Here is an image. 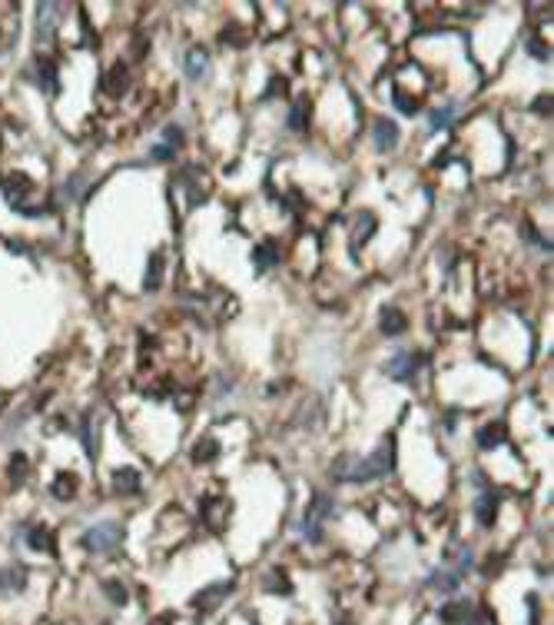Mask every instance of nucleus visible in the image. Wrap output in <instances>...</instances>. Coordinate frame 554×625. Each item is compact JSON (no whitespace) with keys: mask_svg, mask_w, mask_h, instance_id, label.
<instances>
[{"mask_svg":"<svg viewBox=\"0 0 554 625\" xmlns=\"http://www.w3.org/2000/svg\"><path fill=\"white\" fill-rule=\"evenodd\" d=\"M535 113H541V117H551V97H538V100H535Z\"/></svg>","mask_w":554,"mask_h":625,"instance_id":"39","label":"nucleus"},{"mask_svg":"<svg viewBox=\"0 0 554 625\" xmlns=\"http://www.w3.org/2000/svg\"><path fill=\"white\" fill-rule=\"evenodd\" d=\"M20 535L27 539V546H31V549L47 552V555H57V539H53V533L44 529V526H24Z\"/></svg>","mask_w":554,"mask_h":625,"instance_id":"6","label":"nucleus"},{"mask_svg":"<svg viewBox=\"0 0 554 625\" xmlns=\"http://www.w3.org/2000/svg\"><path fill=\"white\" fill-rule=\"evenodd\" d=\"M3 406H7V396H3V393H0V412H3Z\"/></svg>","mask_w":554,"mask_h":625,"instance_id":"42","label":"nucleus"},{"mask_svg":"<svg viewBox=\"0 0 554 625\" xmlns=\"http://www.w3.org/2000/svg\"><path fill=\"white\" fill-rule=\"evenodd\" d=\"M163 137H166V147H173V150H176V147H183V140H186V133H183L180 127H166V130H163Z\"/></svg>","mask_w":554,"mask_h":625,"instance_id":"36","label":"nucleus"},{"mask_svg":"<svg viewBox=\"0 0 554 625\" xmlns=\"http://www.w3.org/2000/svg\"><path fill=\"white\" fill-rule=\"evenodd\" d=\"M80 542H83V549L93 552V555H113V552L120 549V542H123V529H120V522L106 519V522L90 526V529L83 533Z\"/></svg>","mask_w":554,"mask_h":625,"instance_id":"2","label":"nucleus"},{"mask_svg":"<svg viewBox=\"0 0 554 625\" xmlns=\"http://www.w3.org/2000/svg\"><path fill=\"white\" fill-rule=\"evenodd\" d=\"M285 87H289V83H285L283 76L276 74L269 80V87H266V93H262V100H276V97H279V93H285Z\"/></svg>","mask_w":554,"mask_h":625,"instance_id":"35","label":"nucleus"},{"mask_svg":"<svg viewBox=\"0 0 554 625\" xmlns=\"http://www.w3.org/2000/svg\"><path fill=\"white\" fill-rule=\"evenodd\" d=\"M140 486H143V482H140V473H136L133 466H123V469L113 473V492H117V496H136Z\"/></svg>","mask_w":554,"mask_h":625,"instance_id":"13","label":"nucleus"},{"mask_svg":"<svg viewBox=\"0 0 554 625\" xmlns=\"http://www.w3.org/2000/svg\"><path fill=\"white\" fill-rule=\"evenodd\" d=\"M395 469V436H385L378 442L372 456H339L332 462V479L335 482H372V479H382Z\"/></svg>","mask_w":554,"mask_h":625,"instance_id":"1","label":"nucleus"},{"mask_svg":"<svg viewBox=\"0 0 554 625\" xmlns=\"http://www.w3.org/2000/svg\"><path fill=\"white\" fill-rule=\"evenodd\" d=\"M528 54L538 57V60H551V47L544 44L541 37H531V40H528Z\"/></svg>","mask_w":554,"mask_h":625,"instance_id":"33","label":"nucleus"},{"mask_svg":"<svg viewBox=\"0 0 554 625\" xmlns=\"http://www.w3.org/2000/svg\"><path fill=\"white\" fill-rule=\"evenodd\" d=\"M163 286V253H150V263H146V279H143V290L156 293Z\"/></svg>","mask_w":554,"mask_h":625,"instance_id":"21","label":"nucleus"},{"mask_svg":"<svg viewBox=\"0 0 554 625\" xmlns=\"http://www.w3.org/2000/svg\"><path fill=\"white\" fill-rule=\"evenodd\" d=\"M229 592H233V582H212V585H206L203 592L193 595V609H199V612L219 609V606H223V599Z\"/></svg>","mask_w":554,"mask_h":625,"instance_id":"4","label":"nucleus"},{"mask_svg":"<svg viewBox=\"0 0 554 625\" xmlns=\"http://www.w3.org/2000/svg\"><path fill=\"white\" fill-rule=\"evenodd\" d=\"M27 576H31V569L24 562L7 565V569L0 572V592H7V595L24 592V589H27Z\"/></svg>","mask_w":554,"mask_h":625,"instance_id":"9","label":"nucleus"},{"mask_svg":"<svg viewBox=\"0 0 554 625\" xmlns=\"http://www.w3.org/2000/svg\"><path fill=\"white\" fill-rule=\"evenodd\" d=\"M289 130H296V133H302L305 127H309V100H296L292 104V110H289Z\"/></svg>","mask_w":554,"mask_h":625,"instance_id":"25","label":"nucleus"},{"mask_svg":"<svg viewBox=\"0 0 554 625\" xmlns=\"http://www.w3.org/2000/svg\"><path fill=\"white\" fill-rule=\"evenodd\" d=\"M212 459H219V442L206 436L193 446V462H212Z\"/></svg>","mask_w":554,"mask_h":625,"instance_id":"26","label":"nucleus"},{"mask_svg":"<svg viewBox=\"0 0 554 625\" xmlns=\"http://www.w3.org/2000/svg\"><path fill=\"white\" fill-rule=\"evenodd\" d=\"M464 625H481V615H478L475 609H471L468 615H464Z\"/></svg>","mask_w":554,"mask_h":625,"instance_id":"40","label":"nucleus"},{"mask_svg":"<svg viewBox=\"0 0 554 625\" xmlns=\"http://www.w3.org/2000/svg\"><path fill=\"white\" fill-rule=\"evenodd\" d=\"M505 436H508L505 423H488V426L478 429V446H481V449H494V446H501V442H505Z\"/></svg>","mask_w":554,"mask_h":625,"instance_id":"22","label":"nucleus"},{"mask_svg":"<svg viewBox=\"0 0 554 625\" xmlns=\"http://www.w3.org/2000/svg\"><path fill=\"white\" fill-rule=\"evenodd\" d=\"M262 589H266V592H276V595H289V592H292V582L285 579V572L272 569V572L262 576Z\"/></svg>","mask_w":554,"mask_h":625,"instance_id":"24","label":"nucleus"},{"mask_svg":"<svg viewBox=\"0 0 554 625\" xmlns=\"http://www.w3.org/2000/svg\"><path fill=\"white\" fill-rule=\"evenodd\" d=\"M24 479H27V456L14 453L10 456V482H24Z\"/></svg>","mask_w":554,"mask_h":625,"instance_id":"32","label":"nucleus"},{"mask_svg":"<svg viewBox=\"0 0 554 625\" xmlns=\"http://www.w3.org/2000/svg\"><path fill=\"white\" fill-rule=\"evenodd\" d=\"M63 193H67V197H70V200H80V193H83V177L76 173L74 180H67V186H63Z\"/></svg>","mask_w":554,"mask_h":625,"instance_id":"37","label":"nucleus"},{"mask_svg":"<svg viewBox=\"0 0 554 625\" xmlns=\"http://www.w3.org/2000/svg\"><path fill=\"white\" fill-rule=\"evenodd\" d=\"M169 622H173V615H160V619H156L153 625H169Z\"/></svg>","mask_w":554,"mask_h":625,"instance_id":"41","label":"nucleus"},{"mask_svg":"<svg viewBox=\"0 0 554 625\" xmlns=\"http://www.w3.org/2000/svg\"><path fill=\"white\" fill-rule=\"evenodd\" d=\"M279 259H283V253H279V243H276V240H262V243L253 250L255 273H269L272 266H279Z\"/></svg>","mask_w":554,"mask_h":625,"instance_id":"7","label":"nucleus"},{"mask_svg":"<svg viewBox=\"0 0 554 625\" xmlns=\"http://www.w3.org/2000/svg\"><path fill=\"white\" fill-rule=\"evenodd\" d=\"M67 7L63 3H40L37 7V33H40V40H50L53 37V31H57V24H60V17L57 14H63Z\"/></svg>","mask_w":554,"mask_h":625,"instance_id":"8","label":"nucleus"},{"mask_svg":"<svg viewBox=\"0 0 554 625\" xmlns=\"http://www.w3.org/2000/svg\"><path fill=\"white\" fill-rule=\"evenodd\" d=\"M471 612V602H462V599H455V602H445L442 606V612H438V619L445 625H458L464 622V615Z\"/></svg>","mask_w":554,"mask_h":625,"instance_id":"23","label":"nucleus"},{"mask_svg":"<svg viewBox=\"0 0 554 625\" xmlns=\"http://www.w3.org/2000/svg\"><path fill=\"white\" fill-rule=\"evenodd\" d=\"M103 592L113 599V606H126V599H130V592H126V585L123 582H117V579H110V582H103Z\"/></svg>","mask_w":554,"mask_h":625,"instance_id":"31","label":"nucleus"},{"mask_svg":"<svg viewBox=\"0 0 554 625\" xmlns=\"http://www.w3.org/2000/svg\"><path fill=\"white\" fill-rule=\"evenodd\" d=\"M498 505H501V496L494 492V489H488V492H481L478 499H475V516H478V522L485 526V529H492L494 526V516H498Z\"/></svg>","mask_w":554,"mask_h":625,"instance_id":"10","label":"nucleus"},{"mask_svg":"<svg viewBox=\"0 0 554 625\" xmlns=\"http://www.w3.org/2000/svg\"><path fill=\"white\" fill-rule=\"evenodd\" d=\"M33 70H37V83L44 87V93H60V80H57V63L50 60V57H37Z\"/></svg>","mask_w":554,"mask_h":625,"instance_id":"12","label":"nucleus"},{"mask_svg":"<svg viewBox=\"0 0 554 625\" xmlns=\"http://www.w3.org/2000/svg\"><path fill=\"white\" fill-rule=\"evenodd\" d=\"M398 123L395 120H375V130H372V140H375V150H395L398 147Z\"/></svg>","mask_w":554,"mask_h":625,"instance_id":"11","label":"nucleus"},{"mask_svg":"<svg viewBox=\"0 0 554 625\" xmlns=\"http://www.w3.org/2000/svg\"><path fill=\"white\" fill-rule=\"evenodd\" d=\"M335 625H352V622H349V619H342V622H335Z\"/></svg>","mask_w":554,"mask_h":625,"instance_id":"43","label":"nucleus"},{"mask_svg":"<svg viewBox=\"0 0 554 625\" xmlns=\"http://www.w3.org/2000/svg\"><path fill=\"white\" fill-rule=\"evenodd\" d=\"M309 516L319 519V522H322V519H332V516H335V503H332V496L319 492V496L312 499V505H309Z\"/></svg>","mask_w":554,"mask_h":625,"instance_id":"27","label":"nucleus"},{"mask_svg":"<svg viewBox=\"0 0 554 625\" xmlns=\"http://www.w3.org/2000/svg\"><path fill=\"white\" fill-rule=\"evenodd\" d=\"M392 100H395V107L402 110L405 117H415V113H419V97H412V93L395 90V97H392Z\"/></svg>","mask_w":554,"mask_h":625,"instance_id":"29","label":"nucleus"},{"mask_svg":"<svg viewBox=\"0 0 554 625\" xmlns=\"http://www.w3.org/2000/svg\"><path fill=\"white\" fill-rule=\"evenodd\" d=\"M428 585L438 589V592H455V589L462 585V572H458V569H435L432 576H428Z\"/></svg>","mask_w":554,"mask_h":625,"instance_id":"17","label":"nucleus"},{"mask_svg":"<svg viewBox=\"0 0 554 625\" xmlns=\"http://www.w3.org/2000/svg\"><path fill=\"white\" fill-rule=\"evenodd\" d=\"M76 486H80V479H76L74 473H60L57 479H53L50 492H53V499H60V503H70V499L76 496Z\"/></svg>","mask_w":554,"mask_h":625,"instance_id":"20","label":"nucleus"},{"mask_svg":"<svg viewBox=\"0 0 554 625\" xmlns=\"http://www.w3.org/2000/svg\"><path fill=\"white\" fill-rule=\"evenodd\" d=\"M378 330L385 336H402L408 330V320H405L402 309H395V306H385L382 309V316H378Z\"/></svg>","mask_w":554,"mask_h":625,"instance_id":"14","label":"nucleus"},{"mask_svg":"<svg viewBox=\"0 0 554 625\" xmlns=\"http://www.w3.org/2000/svg\"><path fill=\"white\" fill-rule=\"evenodd\" d=\"M223 40H226V44L233 40V47H246V33H242L240 27H233V31H226V33H223Z\"/></svg>","mask_w":554,"mask_h":625,"instance_id":"38","label":"nucleus"},{"mask_svg":"<svg viewBox=\"0 0 554 625\" xmlns=\"http://www.w3.org/2000/svg\"><path fill=\"white\" fill-rule=\"evenodd\" d=\"M199 512H203V522H210V529H223L226 516H229V503L226 499H206V503L199 505Z\"/></svg>","mask_w":554,"mask_h":625,"instance_id":"15","label":"nucleus"},{"mask_svg":"<svg viewBox=\"0 0 554 625\" xmlns=\"http://www.w3.org/2000/svg\"><path fill=\"white\" fill-rule=\"evenodd\" d=\"M0 190H3V197H7V203L10 206H24V197L33 190V184L24 177V173H7L3 180H0Z\"/></svg>","mask_w":554,"mask_h":625,"instance_id":"5","label":"nucleus"},{"mask_svg":"<svg viewBox=\"0 0 554 625\" xmlns=\"http://www.w3.org/2000/svg\"><path fill=\"white\" fill-rule=\"evenodd\" d=\"M130 87V74H126V67L123 63H117V67H110L103 76V90L106 93H113V97H123V90Z\"/></svg>","mask_w":554,"mask_h":625,"instance_id":"19","label":"nucleus"},{"mask_svg":"<svg viewBox=\"0 0 554 625\" xmlns=\"http://www.w3.org/2000/svg\"><path fill=\"white\" fill-rule=\"evenodd\" d=\"M375 213H359V220H355V229H352V250H359V246H365L369 240H372V233H375Z\"/></svg>","mask_w":554,"mask_h":625,"instance_id":"18","label":"nucleus"},{"mask_svg":"<svg viewBox=\"0 0 554 625\" xmlns=\"http://www.w3.org/2000/svg\"><path fill=\"white\" fill-rule=\"evenodd\" d=\"M106 625H110V622H106Z\"/></svg>","mask_w":554,"mask_h":625,"instance_id":"44","label":"nucleus"},{"mask_svg":"<svg viewBox=\"0 0 554 625\" xmlns=\"http://www.w3.org/2000/svg\"><path fill=\"white\" fill-rule=\"evenodd\" d=\"M451 120H455V104H448V107H438L428 113V130L432 133H438V130H445V127H451Z\"/></svg>","mask_w":554,"mask_h":625,"instance_id":"28","label":"nucleus"},{"mask_svg":"<svg viewBox=\"0 0 554 625\" xmlns=\"http://www.w3.org/2000/svg\"><path fill=\"white\" fill-rule=\"evenodd\" d=\"M206 74H210V54H206L203 47H193V50L186 54V76H190V80H203Z\"/></svg>","mask_w":554,"mask_h":625,"instance_id":"16","label":"nucleus"},{"mask_svg":"<svg viewBox=\"0 0 554 625\" xmlns=\"http://www.w3.org/2000/svg\"><path fill=\"white\" fill-rule=\"evenodd\" d=\"M80 436H83V449H87V456L96 459V436H93V416H83V429H80Z\"/></svg>","mask_w":554,"mask_h":625,"instance_id":"30","label":"nucleus"},{"mask_svg":"<svg viewBox=\"0 0 554 625\" xmlns=\"http://www.w3.org/2000/svg\"><path fill=\"white\" fill-rule=\"evenodd\" d=\"M385 369H389V376L395 382H412L415 376H419V369H421L419 352H395Z\"/></svg>","mask_w":554,"mask_h":625,"instance_id":"3","label":"nucleus"},{"mask_svg":"<svg viewBox=\"0 0 554 625\" xmlns=\"http://www.w3.org/2000/svg\"><path fill=\"white\" fill-rule=\"evenodd\" d=\"M150 160L153 163H169V160H176V150L166 147V143H156V147L150 150Z\"/></svg>","mask_w":554,"mask_h":625,"instance_id":"34","label":"nucleus"}]
</instances>
